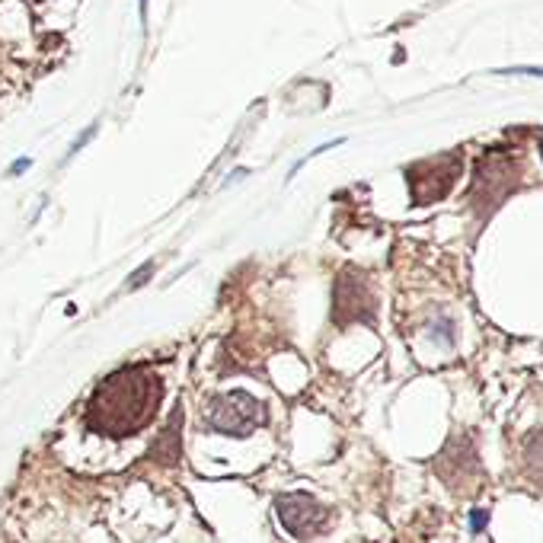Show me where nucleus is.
Here are the masks:
<instances>
[{
  "label": "nucleus",
  "instance_id": "nucleus-1",
  "mask_svg": "<svg viewBox=\"0 0 543 543\" xmlns=\"http://www.w3.org/2000/svg\"><path fill=\"white\" fill-rule=\"evenodd\" d=\"M163 393V377L147 361L112 371L87 403V429L112 441L135 438L157 419Z\"/></svg>",
  "mask_w": 543,
  "mask_h": 543
},
{
  "label": "nucleus",
  "instance_id": "nucleus-2",
  "mask_svg": "<svg viewBox=\"0 0 543 543\" xmlns=\"http://www.w3.org/2000/svg\"><path fill=\"white\" fill-rule=\"evenodd\" d=\"M266 403L256 400L246 390H230V393H215L205 403L202 422L208 432L227 435V438H250L256 429L266 425Z\"/></svg>",
  "mask_w": 543,
  "mask_h": 543
},
{
  "label": "nucleus",
  "instance_id": "nucleus-3",
  "mask_svg": "<svg viewBox=\"0 0 543 543\" xmlns=\"http://www.w3.org/2000/svg\"><path fill=\"white\" fill-rule=\"evenodd\" d=\"M377 320V294L368 282V275L349 266L342 269L333 288V323L349 326V323H368Z\"/></svg>",
  "mask_w": 543,
  "mask_h": 543
},
{
  "label": "nucleus",
  "instance_id": "nucleus-4",
  "mask_svg": "<svg viewBox=\"0 0 543 543\" xmlns=\"http://www.w3.org/2000/svg\"><path fill=\"white\" fill-rule=\"evenodd\" d=\"M275 515L282 521V528L301 543H310L314 537H320L333 515H329V508H323L314 496H307V492H288V496H278L275 499Z\"/></svg>",
  "mask_w": 543,
  "mask_h": 543
},
{
  "label": "nucleus",
  "instance_id": "nucleus-5",
  "mask_svg": "<svg viewBox=\"0 0 543 543\" xmlns=\"http://www.w3.org/2000/svg\"><path fill=\"white\" fill-rule=\"evenodd\" d=\"M416 173H425L429 183L413 186V202L416 205H429L438 202L448 195V189L454 186V176H457V160H429V163H419L413 167Z\"/></svg>",
  "mask_w": 543,
  "mask_h": 543
},
{
  "label": "nucleus",
  "instance_id": "nucleus-6",
  "mask_svg": "<svg viewBox=\"0 0 543 543\" xmlns=\"http://www.w3.org/2000/svg\"><path fill=\"white\" fill-rule=\"evenodd\" d=\"M183 422H186L183 403H176L170 422L163 425L160 438L154 441V448H151V460H154V464H160V467H176L179 460H183Z\"/></svg>",
  "mask_w": 543,
  "mask_h": 543
},
{
  "label": "nucleus",
  "instance_id": "nucleus-7",
  "mask_svg": "<svg viewBox=\"0 0 543 543\" xmlns=\"http://www.w3.org/2000/svg\"><path fill=\"white\" fill-rule=\"evenodd\" d=\"M432 336L438 339V342H444V345H451L454 342V326H451V320H435V326H432Z\"/></svg>",
  "mask_w": 543,
  "mask_h": 543
},
{
  "label": "nucleus",
  "instance_id": "nucleus-8",
  "mask_svg": "<svg viewBox=\"0 0 543 543\" xmlns=\"http://www.w3.org/2000/svg\"><path fill=\"white\" fill-rule=\"evenodd\" d=\"M151 275H154V262H144V266H141L135 275H128V282H125V285H128L131 291H135V288H141Z\"/></svg>",
  "mask_w": 543,
  "mask_h": 543
},
{
  "label": "nucleus",
  "instance_id": "nucleus-9",
  "mask_svg": "<svg viewBox=\"0 0 543 543\" xmlns=\"http://www.w3.org/2000/svg\"><path fill=\"white\" fill-rule=\"evenodd\" d=\"M496 74H505V77H518V74H528V77H543V68H502Z\"/></svg>",
  "mask_w": 543,
  "mask_h": 543
},
{
  "label": "nucleus",
  "instance_id": "nucleus-10",
  "mask_svg": "<svg viewBox=\"0 0 543 543\" xmlns=\"http://www.w3.org/2000/svg\"><path fill=\"white\" fill-rule=\"evenodd\" d=\"M486 521H489V518H486V512H483V508H480V512H473V518H470V528H473V531H483V528H486Z\"/></svg>",
  "mask_w": 543,
  "mask_h": 543
},
{
  "label": "nucleus",
  "instance_id": "nucleus-11",
  "mask_svg": "<svg viewBox=\"0 0 543 543\" xmlns=\"http://www.w3.org/2000/svg\"><path fill=\"white\" fill-rule=\"evenodd\" d=\"M540 154H543V141H540Z\"/></svg>",
  "mask_w": 543,
  "mask_h": 543
}]
</instances>
